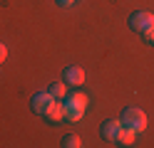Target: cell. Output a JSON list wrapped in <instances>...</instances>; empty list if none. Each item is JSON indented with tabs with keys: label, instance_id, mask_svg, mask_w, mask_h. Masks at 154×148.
Here are the masks:
<instances>
[{
	"label": "cell",
	"instance_id": "6da1fadb",
	"mask_svg": "<svg viewBox=\"0 0 154 148\" xmlns=\"http://www.w3.org/2000/svg\"><path fill=\"white\" fill-rule=\"evenodd\" d=\"M85 109H87V96L82 91H75L65 99V118H70V121H80Z\"/></svg>",
	"mask_w": 154,
	"mask_h": 148
},
{
	"label": "cell",
	"instance_id": "7a4b0ae2",
	"mask_svg": "<svg viewBox=\"0 0 154 148\" xmlns=\"http://www.w3.org/2000/svg\"><path fill=\"white\" fill-rule=\"evenodd\" d=\"M122 126H127V128H132V131H137V133H142L144 128H147V114L142 111V109H137V106H129V109H124V114H122Z\"/></svg>",
	"mask_w": 154,
	"mask_h": 148
},
{
	"label": "cell",
	"instance_id": "3957f363",
	"mask_svg": "<svg viewBox=\"0 0 154 148\" xmlns=\"http://www.w3.org/2000/svg\"><path fill=\"white\" fill-rule=\"evenodd\" d=\"M129 27L134 30V32H147V30L154 27V13H149V10H137V13L129 15Z\"/></svg>",
	"mask_w": 154,
	"mask_h": 148
},
{
	"label": "cell",
	"instance_id": "277c9868",
	"mask_svg": "<svg viewBox=\"0 0 154 148\" xmlns=\"http://www.w3.org/2000/svg\"><path fill=\"white\" fill-rule=\"evenodd\" d=\"M122 128H124L122 121H117V118H109V121L102 123V138H104V141H109V143H117Z\"/></svg>",
	"mask_w": 154,
	"mask_h": 148
},
{
	"label": "cell",
	"instance_id": "5b68a950",
	"mask_svg": "<svg viewBox=\"0 0 154 148\" xmlns=\"http://www.w3.org/2000/svg\"><path fill=\"white\" fill-rule=\"evenodd\" d=\"M50 123H57L60 118H65V104H60V99H52L50 106L45 109V114H42Z\"/></svg>",
	"mask_w": 154,
	"mask_h": 148
},
{
	"label": "cell",
	"instance_id": "8992f818",
	"mask_svg": "<svg viewBox=\"0 0 154 148\" xmlns=\"http://www.w3.org/2000/svg\"><path fill=\"white\" fill-rule=\"evenodd\" d=\"M62 82L70 84V86H80L85 82V72H82L80 67H67L65 74H62Z\"/></svg>",
	"mask_w": 154,
	"mask_h": 148
},
{
	"label": "cell",
	"instance_id": "52a82bcc",
	"mask_svg": "<svg viewBox=\"0 0 154 148\" xmlns=\"http://www.w3.org/2000/svg\"><path fill=\"white\" fill-rule=\"evenodd\" d=\"M50 101H52V96H50V91H37L35 96H32V111L35 114H45V109L50 106Z\"/></svg>",
	"mask_w": 154,
	"mask_h": 148
},
{
	"label": "cell",
	"instance_id": "ba28073f",
	"mask_svg": "<svg viewBox=\"0 0 154 148\" xmlns=\"http://www.w3.org/2000/svg\"><path fill=\"white\" fill-rule=\"evenodd\" d=\"M134 138H137V131H132V128L124 126V128H122V133H119V138H117V143H119V146H132V143H134Z\"/></svg>",
	"mask_w": 154,
	"mask_h": 148
},
{
	"label": "cell",
	"instance_id": "9c48e42d",
	"mask_svg": "<svg viewBox=\"0 0 154 148\" xmlns=\"http://www.w3.org/2000/svg\"><path fill=\"white\" fill-rule=\"evenodd\" d=\"M47 91H50L52 99H62V96L67 94V84H65V82H55V84H50Z\"/></svg>",
	"mask_w": 154,
	"mask_h": 148
},
{
	"label": "cell",
	"instance_id": "30bf717a",
	"mask_svg": "<svg viewBox=\"0 0 154 148\" xmlns=\"http://www.w3.org/2000/svg\"><path fill=\"white\" fill-rule=\"evenodd\" d=\"M62 146L65 148H80L82 141H80V136H77V133H65L62 136Z\"/></svg>",
	"mask_w": 154,
	"mask_h": 148
},
{
	"label": "cell",
	"instance_id": "8fae6325",
	"mask_svg": "<svg viewBox=\"0 0 154 148\" xmlns=\"http://www.w3.org/2000/svg\"><path fill=\"white\" fill-rule=\"evenodd\" d=\"M144 39H147V42H149V45L154 47V27H152V30H147V32H144Z\"/></svg>",
	"mask_w": 154,
	"mask_h": 148
},
{
	"label": "cell",
	"instance_id": "7c38bea8",
	"mask_svg": "<svg viewBox=\"0 0 154 148\" xmlns=\"http://www.w3.org/2000/svg\"><path fill=\"white\" fill-rule=\"evenodd\" d=\"M5 57H8V49H5V45H3V42H0V64L5 62Z\"/></svg>",
	"mask_w": 154,
	"mask_h": 148
},
{
	"label": "cell",
	"instance_id": "4fadbf2b",
	"mask_svg": "<svg viewBox=\"0 0 154 148\" xmlns=\"http://www.w3.org/2000/svg\"><path fill=\"white\" fill-rule=\"evenodd\" d=\"M75 0H57V5H72Z\"/></svg>",
	"mask_w": 154,
	"mask_h": 148
}]
</instances>
